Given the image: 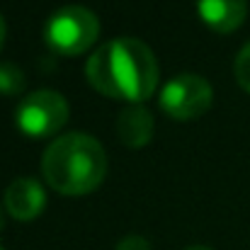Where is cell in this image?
I'll use <instances>...</instances> for the list:
<instances>
[{
  "mask_svg": "<svg viewBox=\"0 0 250 250\" xmlns=\"http://www.w3.org/2000/svg\"><path fill=\"white\" fill-rule=\"evenodd\" d=\"M90 85L126 104H144L158 87L161 68L156 54L141 39H109L92 51L85 66Z\"/></svg>",
  "mask_w": 250,
  "mask_h": 250,
  "instance_id": "obj_1",
  "label": "cell"
},
{
  "mask_svg": "<svg viewBox=\"0 0 250 250\" xmlns=\"http://www.w3.org/2000/svg\"><path fill=\"white\" fill-rule=\"evenodd\" d=\"M42 175L56 192L81 197L102 185L107 175V153L95 136L71 131L46 146Z\"/></svg>",
  "mask_w": 250,
  "mask_h": 250,
  "instance_id": "obj_2",
  "label": "cell"
},
{
  "mask_svg": "<svg viewBox=\"0 0 250 250\" xmlns=\"http://www.w3.org/2000/svg\"><path fill=\"white\" fill-rule=\"evenodd\" d=\"M100 37V20L85 5H63L44 24V42L61 56H78Z\"/></svg>",
  "mask_w": 250,
  "mask_h": 250,
  "instance_id": "obj_3",
  "label": "cell"
},
{
  "mask_svg": "<svg viewBox=\"0 0 250 250\" xmlns=\"http://www.w3.org/2000/svg\"><path fill=\"white\" fill-rule=\"evenodd\" d=\"M68 102L61 92L54 90H34L29 92L15 112V124L20 134L29 139H46L63 129L68 122Z\"/></svg>",
  "mask_w": 250,
  "mask_h": 250,
  "instance_id": "obj_4",
  "label": "cell"
},
{
  "mask_svg": "<svg viewBox=\"0 0 250 250\" xmlns=\"http://www.w3.org/2000/svg\"><path fill=\"white\" fill-rule=\"evenodd\" d=\"M214 100V90L207 78L194 73H180L161 87V107L177 122H192L202 117Z\"/></svg>",
  "mask_w": 250,
  "mask_h": 250,
  "instance_id": "obj_5",
  "label": "cell"
},
{
  "mask_svg": "<svg viewBox=\"0 0 250 250\" xmlns=\"http://www.w3.org/2000/svg\"><path fill=\"white\" fill-rule=\"evenodd\" d=\"M5 209L15 221H34L46 209V192L34 177H15L5 187Z\"/></svg>",
  "mask_w": 250,
  "mask_h": 250,
  "instance_id": "obj_6",
  "label": "cell"
},
{
  "mask_svg": "<svg viewBox=\"0 0 250 250\" xmlns=\"http://www.w3.org/2000/svg\"><path fill=\"white\" fill-rule=\"evenodd\" d=\"M199 20L219 34L236 32L248 15V0H194Z\"/></svg>",
  "mask_w": 250,
  "mask_h": 250,
  "instance_id": "obj_7",
  "label": "cell"
},
{
  "mask_svg": "<svg viewBox=\"0 0 250 250\" xmlns=\"http://www.w3.org/2000/svg\"><path fill=\"white\" fill-rule=\"evenodd\" d=\"M156 131L153 114L144 104H126L117 117V136L129 148H144L151 144Z\"/></svg>",
  "mask_w": 250,
  "mask_h": 250,
  "instance_id": "obj_8",
  "label": "cell"
},
{
  "mask_svg": "<svg viewBox=\"0 0 250 250\" xmlns=\"http://www.w3.org/2000/svg\"><path fill=\"white\" fill-rule=\"evenodd\" d=\"M27 85L24 71L15 61H0V92L2 95H17Z\"/></svg>",
  "mask_w": 250,
  "mask_h": 250,
  "instance_id": "obj_9",
  "label": "cell"
},
{
  "mask_svg": "<svg viewBox=\"0 0 250 250\" xmlns=\"http://www.w3.org/2000/svg\"><path fill=\"white\" fill-rule=\"evenodd\" d=\"M233 73H236L238 85H241L246 92H250V42L238 51L236 63H233Z\"/></svg>",
  "mask_w": 250,
  "mask_h": 250,
  "instance_id": "obj_10",
  "label": "cell"
},
{
  "mask_svg": "<svg viewBox=\"0 0 250 250\" xmlns=\"http://www.w3.org/2000/svg\"><path fill=\"white\" fill-rule=\"evenodd\" d=\"M114 250H151V243L144 236H126L117 243Z\"/></svg>",
  "mask_w": 250,
  "mask_h": 250,
  "instance_id": "obj_11",
  "label": "cell"
},
{
  "mask_svg": "<svg viewBox=\"0 0 250 250\" xmlns=\"http://www.w3.org/2000/svg\"><path fill=\"white\" fill-rule=\"evenodd\" d=\"M5 37H7V24H5V17L0 15V51H2V44H5Z\"/></svg>",
  "mask_w": 250,
  "mask_h": 250,
  "instance_id": "obj_12",
  "label": "cell"
},
{
  "mask_svg": "<svg viewBox=\"0 0 250 250\" xmlns=\"http://www.w3.org/2000/svg\"><path fill=\"white\" fill-rule=\"evenodd\" d=\"M2 226H5V211H2V207H0V231H2Z\"/></svg>",
  "mask_w": 250,
  "mask_h": 250,
  "instance_id": "obj_13",
  "label": "cell"
},
{
  "mask_svg": "<svg viewBox=\"0 0 250 250\" xmlns=\"http://www.w3.org/2000/svg\"><path fill=\"white\" fill-rule=\"evenodd\" d=\"M187 250H211V248H207V246H192V248H187Z\"/></svg>",
  "mask_w": 250,
  "mask_h": 250,
  "instance_id": "obj_14",
  "label": "cell"
},
{
  "mask_svg": "<svg viewBox=\"0 0 250 250\" xmlns=\"http://www.w3.org/2000/svg\"><path fill=\"white\" fill-rule=\"evenodd\" d=\"M0 250H5V248H2V246H0Z\"/></svg>",
  "mask_w": 250,
  "mask_h": 250,
  "instance_id": "obj_15",
  "label": "cell"
}]
</instances>
